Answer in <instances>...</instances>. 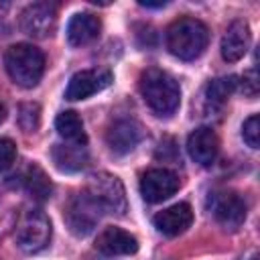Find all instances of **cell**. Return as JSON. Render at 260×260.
I'll use <instances>...</instances> for the list:
<instances>
[{"mask_svg":"<svg viewBox=\"0 0 260 260\" xmlns=\"http://www.w3.org/2000/svg\"><path fill=\"white\" fill-rule=\"evenodd\" d=\"M236 85H238V81L234 75L211 79L205 87V110L207 112H219L225 106V102L230 100V95L234 93Z\"/></svg>","mask_w":260,"mask_h":260,"instance_id":"cell-18","label":"cell"},{"mask_svg":"<svg viewBox=\"0 0 260 260\" xmlns=\"http://www.w3.org/2000/svg\"><path fill=\"white\" fill-rule=\"evenodd\" d=\"M4 67L10 79L20 87H35L45 71V55L41 49L28 43H16L8 47L4 55Z\"/></svg>","mask_w":260,"mask_h":260,"instance_id":"cell-3","label":"cell"},{"mask_svg":"<svg viewBox=\"0 0 260 260\" xmlns=\"http://www.w3.org/2000/svg\"><path fill=\"white\" fill-rule=\"evenodd\" d=\"M39 120H41V110L37 104H22L18 108V124L24 132H35L39 128Z\"/></svg>","mask_w":260,"mask_h":260,"instance_id":"cell-21","label":"cell"},{"mask_svg":"<svg viewBox=\"0 0 260 260\" xmlns=\"http://www.w3.org/2000/svg\"><path fill=\"white\" fill-rule=\"evenodd\" d=\"M87 197L100 207L102 213L122 215L126 211V191L122 181L110 173H93L85 185Z\"/></svg>","mask_w":260,"mask_h":260,"instance_id":"cell-5","label":"cell"},{"mask_svg":"<svg viewBox=\"0 0 260 260\" xmlns=\"http://www.w3.org/2000/svg\"><path fill=\"white\" fill-rule=\"evenodd\" d=\"M250 260H258V256H256V254H254V256H252V258H250Z\"/></svg>","mask_w":260,"mask_h":260,"instance_id":"cell-27","label":"cell"},{"mask_svg":"<svg viewBox=\"0 0 260 260\" xmlns=\"http://www.w3.org/2000/svg\"><path fill=\"white\" fill-rule=\"evenodd\" d=\"M167 2H140V6H148V8H160L165 6Z\"/></svg>","mask_w":260,"mask_h":260,"instance_id":"cell-25","label":"cell"},{"mask_svg":"<svg viewBox=\"0 0 260 260\" xmlns=\"http://www.w3.org/2000/svg\"><path fill=\"white\" fill-rule=\"evenodd\" d=\"M140 93L146 106L160 118H171L181 104V87L173 75L150 67L140 75Z\"/></svg>","mask_w":260,"mask_h":260,"instance_id":"cell-1","label":"cell"},{"mask_svg":"<svg viewBox=\"0 0 260 260\" xmlns=\"http://www.w3.org/2000/svg\"><path fill=\"white\" fill-rule=\"evenodd\" d=\"M100 217H102L100 207L87 197L85 191L75 193L67 201L65 211H63V219H65L69 232L75 234V236H81V238L87 236L95 228V223L100 221Z\"/></svg>","mask_w":260,"mask_h":260,"instance_id":"cell-6","label":"cell"},{"mask_svg":"<svg viewBox=\"0 0 260 260\" xmlns=\"http://www.w3.org/2000/svg\"><path fill=\"white\" fill-rule=\"evenodd\" d=\"M51 156L57 165L59 171L65 173H75L87 165V150L81 144H55L51 150Z\"/></svg>","mask_w":260,"mask_h":260,"instance_id":"cell-17","label":"cell"},{"mask_svg":"<svg viewBox=\"0 0 260 260\" xmlns=\"http://www.w3.org/2000/svg\"><path fill=\"white\" fill-rule=\"evenodd\" d=\"M209 211L215 221L230 232H236L246 219V203L236 191H213L209 195Z\"/></svg>","mask_w":260,"mask_h":260,"instance_id":"cell-7","label":"cell"},{"mask_svg":"<svg viewBox=\"0 0 260 260\" xmlns=\"http://www.w3.org/2000/svg\"><path fill=\"white\" fill-rule=\"evenodd\" d=\"M250 47V26L246 20H234L221 39V57L228 63L240 61Z\"/></svg>","mask_w":260,"mask_h":260,"instance_id":"cell-15","label":"cell"},{"mask_svg":"<svg viewBox=\"0 0 260 260\" xmlns=\"http://www.w3.org/2000/svg\"><path fill=\"white\" fill-rule=\"evenodd\" d=\"M242 136H244V142L250 146V148H258L260 146V118L258 114H252L244 126H242Z\"/></svg>","mask_w":260,"mask_h":260,"instance_id":"cell-22","label":"cell"},{"mask_svg":"<svg viewBox=\"0 0 260 260\" xmlns=\"http://www.w3.org/2000/svg\"><path fill=\"white\" fill-rule=\"evenodd\" d=\"M4 118H6V108H4L2 104H0V124L4 122Z\"/></svg>","mask_w":260,"mask_h":260,"instance_id":"cell-26","label":"cell"},{"mask_svg":"<svg viewBox=\"0 0 260 260\" xmlns=\"http://www.w3.org/2000/svg\"><path fill=\"white\" fill-rule=\"evenodd\" d=\"M242 89L248 98H254L258 93V77H256V71H248L244 77H242Z\"/></svg>","mask_w":260,"mask_h":260,"instance_id":"cell-24","label":"cell"},{"mask_svg":"<svg viewBox=\"0 0 260 260\" xmlns=\"http://www.w3.org/2000/svg\"><path fill=\"white\" fill-rule=\"evenodd\" d=\"M110 83H112V73L108 69H83V71H77L69 79V85L65 89V98L71 102L85 100V98L102 91Z\"/></svg>","mask_w":260,"mask_h":260,"instance_id":"cell-10","label":"cell"},{"mask_svg":"<svg viewBox=\"0 0 260 260\" xmlns=\"http://www.w3.org/2000/svg\"><path fill=\"white\" fill-rule=\"evenodd\" d=\"M102 30V22L95 14L91 12H77L71 16L67 24V41L71 47H81L98 39Z\"/></svg>","mask_w":260,"mask_h":260,"instance_id":"cell-16","label":"cell"},{"mask_svg":"<svg viewBox=\"0 0 260 260\" xmlns=\"http://www.w3.org/2000/svg\"><path fill=\"white\" fill-rule=\"evenodd\" d=\"M95 250L104 256H130L138 252V240L130 232L110 225L98 236Z\"/></svg>","mask_w":260,"mask_h":260,"instance_id":"cell-12","label":"cell"},{"mask_svg":"<svg viewBox=\"0 0 260 260\" xmlns=\"http://www.w3.org/2000/svg\"><path fill=\"white\" fill-rule=\"evenodd\" d=\"M207 43L209 28L199 18L181 16L167 28V49L183 61L197 59L205 51Z\"/></svg>","mask_w":260,"mask_h":260,"instance_id":"cell-2","label":"cell"},{"mask_svg":"<svg viewBox=\"0 0 260 260\" xmlns=\"http://www.w3.org/2000/svg\"><path fill=\"white\" fill-rule=\"evenodd\" d=\"M22 185H24V191L35 201H47L53 193V183L49 181L47 173L35 162L26 167V171L22 175Z\"/></svg>","mask_w":260,"mask_h":260,"instance_id":"cell-19","label":"cell"},{"mask_svg":"<svg viewBox=\"0 0 260 260\" xmlns=\"http://www.w3.org/2000/svg\"><path fill=\"white\" fill-rule=\"evenodd\" d=\"M181 181L169 169H150L140 179V193L148 203H160L177 193Z\"/></svg>","mask_w":260,"mask_h":260,"instance_id":"cell-9","label":"cell"},{"mask_svg":"<svg viewBox=\"0 0 260 260\" xmlns=\"http://www.w3.org/2000/svg\"><path fill=\"white\" fill-rule=\"evenodd\" d=\"M16 246L26 254H37L45 250L51 242V221L41 209L20 211L14 228Z\"/></svg>","mask_w":260,"mask_h":260,"instance_id":"cell-4","label":"cell"},{"mask_svg":"<svg viewBox=\"0 0 260 260\" xmlns=\"http://www.w3.org/2000/svg\"><path fill=\"white\" fill-rule=\"evenodd\" d=\"M187 150L189 156L201 165V167H209L211 162H215L217 158V150H219V140L215 136V132L207 126H201L197 130H193L187 138Z\"/></svg>","mask_w":260,"mask_h":260,"instance_id":"cell-13","label":"cell"},{"mask_svg":"<svg viewBox=\"0 0 260 260\" xmlns=\"http://www.w3.org/2000/svg\"><path fill=\"white\" fill-rule=\"evenodd\" d=\"M142 140V126L132 118H118L106 132V142L114 154H128Z\"/></svg>","mask_w":260,"mask_h":260,"instance_id":"cell-11","label":"cell"},{"mask_svg":"<svg viewBox=\"0 0 260 260\" xmlns=\"http://www.w3.org/2000/svg\"><path fill=\"white\" fill-rule=\"evenodd\" d=\"M55 128L61 138H65L71 144H87V134L83 130V122L75 112H61L55 118Z\"/></svg>","mask_w":260,"mask_h":260,"instance_id":"cell-20","label":"cell"},{"mask_svg":"<svg viewBox=\"0 0 260 260\" xmlns=\"http://www.w3.org/2000/svg\"><path fill=\"white\" fill-rule=\"evenodd\" d=\"M16 158V144L10 138H0V171L12 167Z\"/></svg>","mask_w":260,"mask_h":260,"instance_id":"cell-23","label":"cell"},{"mask_svg":"<svg viewBox=\"0 0 260 260\" xmlns=\"http://www.w3.org/2000/svg\"><path fill=\"white\" fill-rule=\"evenodd\" d=\"M20 30L32 39H47L57 26V6L51 2H32L20 12Z\"/></svg>","mask_w":260,"mask_h":260,"instance_id":"cell-8","label":"cell"},{"mask_svg":"<svg viewBox=\"0 0 260 260\" xmlns=\"http://www.w3.org/2000/svg\"><path fill=\"white\" fill-rule=\"evenodd\" d=\"M191 223H193V209L189 203H175L154 215V228L169 238L187 232Z\"/></svg>","mask_w":260,"mask_h":260,"instance_id":"cell-14","label":"cell"}]
</instances>
